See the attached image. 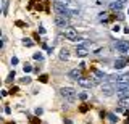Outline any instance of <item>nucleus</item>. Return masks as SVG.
<instances>
[{
  "label": "nucleus",
  "mask_w": 129,
  "mask_h": 124,
  "mask_svg": "<svg viewBox=\"0 0 129 124\" xmlns=\"http://www.w3.org/2000/svg\"><path fill=\"white\" fill-rule=\"evenodd\" d=\"M77 84L84 89H89V87H92V85H95V82L92 81V77H81L79 81H77Z\"/></svg>",
  "instance_id": "423d86ee"
},
{
  "label": "nucleus",
  "mask_w": 129,
  "mask_h": 124,
  "mask_svg": "<svg viewBox=\"0 0 129 124\" xmlns=\"http://www.w3.org/2000/svg\"><path fill=\"white\" fill-rule=\"evenodd\" d=\"M128 63H129V60H126V58H118V60L115 61V68H116V69H121V68H124Z\"/></svg>",
  "instance_id": "9b49d317"
},
{
  "label": "nucleus",
  "mask_w": 129,
  "mask_h": 124,
  "mask_svg": "<svg viewBox=\"0 0 129 124\" xmlns=\"http://www.w3.org/2000/svg\"><path fill=\"white\" fill-rule=\"evenodd\" d=\"M79 98H81V100H87V94H86V92H82V94H79Z\"/></svg>",
  "instance_id": "5701e85b"
},
{
  "label": "nucleus",
  "mask_w": 129,
  "mask_h": 124,
  "mask_svg": "<svg viewBox=\"0 0 129 124\" xmlns=\"http://www.w3.org/2000/svg\"><path fill=\"white\" fill-rule=\"evenodd\" d=\"M31 71H32V66L26 63V64H24V73H31Z\"/></svg>",
  "instance_id": "aec40b11"
},
{
  "label": "nucleus",
  "mask_w": 129,
  "mask_h": 124,
  "mask_svg": "<svg viewBox=\"0 0 129 124\" xmlns=\"http://www.w3.org/2000/svg\"><path fill=\"white\" fill-rule=\"evenodd\" d=\"M128 15H129V10H128Z\"/></svg>",
  "instance_id": "c756f323"
},
{
  "label": "nucleus",
  "mask_w": 129,
  "mask_h": 124,
  "mask_svg": "<svg viewBox=\"0 0 129 124\" xmlns=\"http://www.w3.org/2000/svg\"><path fill=\"white\" fill-rule=\"evenodd\" d=\"M116 84H129V73H123L118 76Z\"/></svg>",
  "instance_id": "9d476101"
},
{
  "label": "nucleus",
  "mask_w": 129,
  "mask_h": 124,
  "mask_svg": "<svg viewBox=\"0 0 129 124\" xmlns=\"http://www.w3.org/2000/svg\"><path fill=\"white\" fill-rule=\"evenodd\" d=\"M68 77L79 81V79L82 77V68H74V69H71L69 73H68Z\"/></svg>",
  "instance_id": "0eeeda50"
},
{
  "label": "nucleus",
  "mask_w": 129,
  "mask_h": 124,
  "mask_svg": "<svg viewBox=\"0 0 129 124\" xmlns=\"http://www.w3.org/2000/svg\"><path fill=\"white\" fill-rule=\"evenodd\" d=\"M115 49L120 52V53H128L129 52V44L124 42V40H118V42L115 44Z\"/></svg>",
  "instance_id": "39448f33"
},
{
  "label": "nucleus",
  "mask_w": 129,
  "mask_h": 124,
  "mask_svg": "<svg viewBox=\"0 0 129 124\" xmlns=\"http://www.w3.org/2000/svg\"><path fill=\"white\" fill-rule=\"evenodd\" d=\"M23 44H24V45H28V47H31L34 42H32L31 39H23Z\"/></svg>",
  "instance_id": "6ab92c4d"
},
{
  "label": "nucleus",
  "mask_w": 129,
  "mask_h": 124,
  "mask_svg": "<svg viewBox=\"0 0 129 124\" xmlns=\"http://www.w3.org/2000/svg\"><path fill=\"white\" fill-rule=\"evenodd\" d=\"M39 81H40V82H44V84H45V82L49 81V76H47V74H42V76H39Z\"/></svg>",
  "instance_id": "f3484780"
},
{
  "label": "nucleus",
  "mask_w": 129,
  "mask_h": 124,
  "mask_svg": "<svg viewBox=\"0 0 129 124\" xmlns=\"http://www.w3.org/2000/svg\"><path fill=\"white\" fill-rule=\"evenodd\" d=\"M105 79H107L105 73H102V71H94V74H92V81L95 82V84H98V82H102V81H105Z\"/></svg>",
  "instance_id": "6e6552de"
},
{
  "label": "nucleus",
  "mask_w": 129,
  "mask_h": 124,
  "mask_svg": "<svg viewBox=\"0 0 129 124\" xmlns=\"http://www.w3.org/2000/svg\"><path fill=\"white\" fill-rule=\"evenodd\" d=\"M108 119H110V123H118V116L115 115H108Z\"/></svg>",
  "instance_id": "a211bd4d"
},
{
  "label": "nucleus",
  "mask_w": 129,
  "mask_h": 124,
  "mask_svg": "<svg viewBox=\"0 0 129 124\" xmlns=\"http://www.w3.org/2000/svg\"><path fill=\"white\" fill-rule=\"evenodd\" d=\"M76 55H77V57H81V58H84V57H87V55H89V50H87L84 45H77Z\"/></svg>",
  "instance_id": "1a4fd4ad"
},
{
  "label": "nucleus",
  "mask_w": 129,
  "mask_h": 124,
  "mask_svg": "<svg viewBox=\"0 0 129 124\" xmlns=\"http://www.w3.org/2000/svg\"><path fill=\"white\" fill-rule=\"evenodd\" d=\"M11 64H18V58H16V57L11 58Z\"/></svg>",
  "instance_id": "b1692460"
},
{
  "label": "nucleus",
  "mask_w": 129,
  "mask_h": 124,
  "mask_svg": "<svg viewBox=\"0 0 129 124\" xmlns=\"http://www.w3.org/2000/svg\"><path fill=\"white\" fill-rule=\"evenodd\" d=\"M60 94H62V97L64 100H68V102H74L76 97H79L77 92L74 90L73 87H62V89H60Z\"/></svg>",
  "instance_id": "f257e3e1"
},
{
  "label": "nucleus",
  "mask_w": 129,
  "mask_h": 124,
  "mask_svg": "<svg viewBox=\"0 0 129 124\" xmlns=\"http://www.w3.org/2000/svg\"><path fill=\"white\" fill-rule=\"evenodd\" d=\"M21 82H23V84H29V82H31V77H23Z\"/></svg>",
  "instance_id": "4be33fe9"
},
{
  "label": "nucleus",
  "mask_w": 129,
  "mask_h": 124,
  "mask_svg": "<svg viewBox=\"0 0 129 124\" xmlns=\"http://www.w3.org/2000/svg\"><path fill=\"white\" fill-rule=\"evenodd\" d=\"M55 24L58 27H69V16L66 15H57L55 16Z\"/></svg>",
  "instance_id": "f03ea898"
},
{
  "label": "nucleus",
  "mask_w": 129,
  "mask_h": 124,
  "mask_svg": "<svg viewBox=\"0 0 129 124\" xmlns=\"http://www.w3.org/2000/svg\"><path fill=\"white\" fill-rule=\"evenodd\" d=\"M115 92H116V85L111 84V82L102 85V94H103V95H113Z\"/></svg>",
  "instance_id": "20e7f679"
},
{
  "label": "nucleus",
  "mask_w": 129,
  "mask_h": 124,
  "mask_svg": "<svg viewBox=\"0 0 129 124\" xmlns=\"http://www.w3.org/2000/svg\"><path fill=\"white\" fill-rule=\"evenodd\" d=\"M60 60H63V61L69 60V50L68 49H62V52H60Z\"/></svg>",
  "instance_id": "ddd939ff"
},
{
  "label": "nucleus",
  "mask_w": 129,
  "mask_h": 124,
  "mask_svg": "<svg viewBox=\"0 0 129 124\" xmlns=\"http://www.w3.org/2000/svg\"><path fill=\"white\" fill-rule=\"evenodd\" d=\"M2 11H3V15H6V11H8V0H2Z\"/></svg>",
  "instance_id": "2eb2a0df"
},
{
  "label": "nucleus",
  "mask_w": 129,
  "mask_h": 124,
  "mask_svg": "<svg viewBox=\"0 0 129 124\" xmlns=\"http://www.w3.org/2000/svg\"><path fill=\"white\" fill-rule=\"evenodd\" d=\"M36 115H37V116L42 115V108H37V110H36Z\"/></svg>",
  "instance_id": "393cba45"
},
{
  "label": "nucleus",
  "mask_w": 129,
  "mask_h": 124,
  "mask_svg": "<svg viewBox=\"0 0 129 124\" xmlns=\"http://www.w3.org/2000/svg\"><path fill=\"white\" fill-rule=\"evenodd\" d=\"M64 37H66L68 40H73V42L79 40V36H77V31L74 29V27H66V29H64Z\"/></svg>",
  "instance_id": "7ed1b4c3"
},
{
  "label": "nucleus",
  "mask_w": 129,
  "mask_h": 124,
  "mask_svg": "<svg viewBox=\"0 0 129 124\" xmlns=\"http://www.w3.org/2000/svg\"><path fill=\"white\" fill-rule=\"evenodd\" d=\"M118 106H121V108H126V110H129V97H126V98H121L120 102H118Z\"/></svg>",
  "instance_id": "4468645a"
},
{
  "label": "nucleus",
  "mask_w": 129,
  "mask_h": 124,
  "mask_svg": "<svg viewBox=\"0 0 129 124\" xmlns=\"http://www.w3.org/2000/svg\"><path fill=\"white\" fill-rule=\"evenodd\" d=\"M32 58H34V60H39V61H40V60H44V55L37 52V53H34V57H32Z\"/></svg>",
  "instance_id": "dca6fc26"
},
{
  "label": "nucleus",
  "mask_w": 129,
  "mask_h": 124,
  "mask_svg": "<svg viewBox=\"0 0 129 124\" xmlns=\"http://www.w3.org/2000/svg\"><path fill=\"white\" fill-rule=\"evenodd\" d=\"M126 124H129V119H128V121H126Z\"/></svg>",
  "instance_id": "c85d7f7f"
},
{
  "label": "nucleus",
  "mask_w": 129,
  "mask_h": 124,
  "mask_svg": "<svg viewBox=\"0 0 129 124\" xmlns=\"http://www.w3.org/2000/svg\"><path fill=\"white\" fill-rule=\"evenodd\" d=\"M15 74H16V73H15V71H13V73H10V76H8V81H11V79H13V77H15Z\"/></svg>",
  "instance_id": "a878e982"
},
{
  "label": "nucleus",
  "mask_w": 129,
  "mask_h": 124,
  "mask_svg": "<svg viewBox=\"0 0 129 124\" xmlns=\"http://www.w3.org/2000/svg\"><path fill=\"white\" fill-rule=\"evenodd\" d=\"M5 113H6V115H10V113H11V110H10V106H5Z\"/></svg>",
  "instance_id": "bb28decb"
},
{
  "label": "nucleus",
  "mask_w": 129,
  "mask_h": 124,
  "mask_svg": "<svg viewBox=\"0 0 129 124\" xmlns=\"http://www.w3.org/2000/svg\"><path fill=\"white\" fill-rule=\"evenodd\" d=\"M118 31H120V26H118V24L113 26V32H118Z\"/></svg>",
  "instance_id": "cd10ccee"
},
{
  "label": "nucleus",
  "mask_w": 129,
  "mask_h": 124,
  "mask_svg": "<svg viewBox=\"0 0 129 124\" xmlns=\"http://www.w3.org/2000/svg\"><path fill=\"white\" fill-rule=\"evenodd\" d=\"M29 123H31V124H40L37 118H29Z\"/></svg>",
  "instance_id": "412c9836"
},
{
  "label": "nucleus",
  "mask_w": 129,
  "mask_h": 124,
  "mask_svg": "<svg viewBox=\"0 0 129 124\" xmlns=\"http://www.w3.org/2000/svg\"><path fill=\"white\" fill-rule=\"evenodd\" d=\"M123 8V3H120V2H116V0H113L111 2V5H110V10L111 11H115V13H118L120 10Z\"/></svg>",
  "instance_id": "f8f14e48"
}]
</instances>
